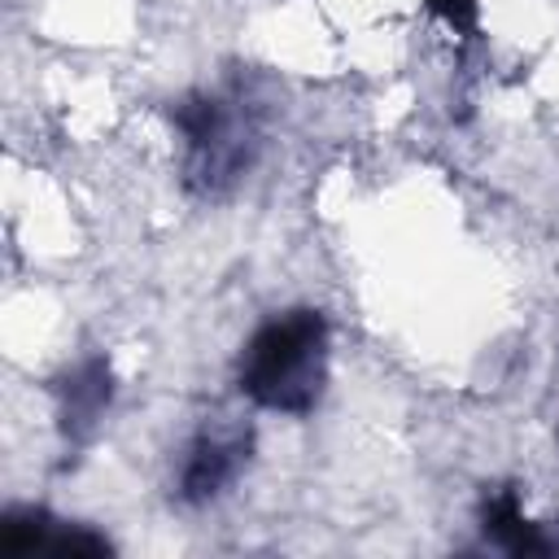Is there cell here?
<instances>
[{
    "mask_svg": "<svg viewBox=\"0 0 559 559\" xmlns=\"http://www.w3.org/2000/svg\"><path fill=\"white\" fill-rule=\"evenodd\" d=\"M328 380V323L319 310H288L266 319L240 354V389L266 411L301 415L319 402Z\"/></svg>",
    "mask_w": 559,
    "mask_h": 559,
    "instance_id": "cell-1",
    "label": "cell"
},
{
    "mask_svg": "<svg viewBox=\"0 0 559 559\" xmlns=\"http://www.w3.org/2000/svg\"><path fill=\"white\" fill-rule=\"evenodd\" d=\"M175 122L183 131V148H188V183L201 192H218L223 183H231L240 175V166L249 162V127L240 122V114H231L223 100L214 96H192L175 109Z\"/></svg>",
    "mask_w": 559,
    "mask_h": 559,
    "instance_id": "cell-2",
    "label": "cell"
},
{
    "mask_svg": "<svg viewBox=\"0 0 559 559\" xmlns=\"http://www.w3.org/2000/svg\"><path fill=\"white\" fill-rule=\"evenodd\" d=\"M0 555L4 559H35V555L96 559V555H109V542L83 524H61L48 511L17 507V511L0 515Z\"/></svg>",
    "mask_w": 559,
    "mask_h": 559,
    "instance_id": "cell-3",
    "label": "cell"
},
{
    "mask_svg": "<svg viewBox=\"0 0 559 559\" xmlns=\"http://www.w3.org/2000/svg\"><path fill=\"white\" fill-rule=\"evenodd\" d=\"M245 454H249V445L240 437H210V432L197 437L183 459V472H179V493L188 502H210L214 493H223L236 480Z\"/></svg>",
    "mask_w": 559,
    "mask_h": 559,
    "instance_id": "cell-4",
    "label": "cell"
},
{
    "mask_svg": "<svg viewBox=\"0 0 559 559\" xmlns=\"http://www.w3.org/2000/svg\"><path fill=\"white\" fill-rule=\"evenodd\" d=\"M57 393H61V432H66L70 441L92 437L96 419L105 415V406H109V397H114L109 362H105V358L79 362V367L57 384Z\"/></svg>",
    "mask_w": 559,
    "mask_h": 559,
    "instance_id": "cell-5",
    "label": "cell"
},
{
    "mask_svg": "<svg viewBox=\"0 0 559 559\" xmlns=\"http://www.w3.org/2000/svg\"><path fill=\"white\" fill-rule=\"evenodd\" d=\"M485 533H489V542H498L511 555H546L550 550V542L537 533V524L524 520L515 489H498L485 498Z\"/></svg>",
    "mask_w": 559,
    "mask_h": 559,
    "instance_id": "cell-6",
    "label": "cell"
}]
</instances>
